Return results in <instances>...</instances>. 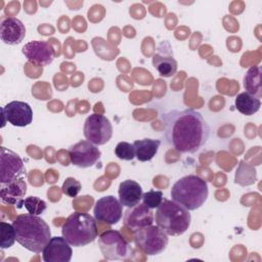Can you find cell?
I'll use <instances>...</instances> for the list:
<instances>
[{"label": "cell", "instance_id": "cell-1", "mask_svg": "<svg viewBox=\"0 0 262 262\" xmlns=\"http://www.w3.org/2000/svg\"><path fill=\"white\" fill-rule=\"evenodd\" d=\"M166 143L181 154H194L210 137V128L198 111L172 110L162 115Z\"/></svg>", "mask_w": 262, "mask_h": 262}, {"label": "cell", "instance_id": "cell-2", "mask_svg": "<svg viewBox=\"0 0 262 262\" xmlns=\"http://www.w3.org/2000/svg\"><path fill=\"white\" fill-rule=\"evenodd\" d=\"M16 242L30 252L39 254L51 238L49 225L38 215L20 214L12 222Z\"/></svg>", "mask_w": 262, "mask_h": 262}, {"label": "cell", "instance_id": "cell-3", "mask_svg": "<svg viewBox=\"0 0 262 262\" xmlns=\"http://www.w3.org/2000/svg\"><path fill=\"white\" fill-rule=\"evenodd\" d=\"M171 198L188 211L201 208L208 199L207 182L200 176L190 174L178 179L171 188Z\"/></svg>", "mask_w": 262, "mask_h": 262}, {"label": "cell", "instance_id": "cell-4", "mask_svg": "<svg viewBox=\"0 0 262 262\" xmlns=\"http://www.w3.org/2000/svg\"><path fill=\"white\" fill-rule=\"evenodd\" d=\"M156 223L168 235H181L189 227L191 216L187 209L173 200L163 199L157 208L155 215Z\"/></svg>", "mask_w": 262, "mask_h": 262}, {"label": "cell", "instance_id": "cell-5", "mask_svg": "<svg viewBox=\"0 0 262 262\" xmlns=\"http://www.w3.org/2000/svg\"><path fill=\"white\" fill-rule=\"evenodd\" d=\"M61 234L73 247L87 246L98 235L96 220L87 213L74 212L62 224Z\"/></svg>", "mask_w": 262, "mask_h": 262}, {"label": "cell", "instance_id": "cell-6", "mask_svg": "<svg viewBox=\"0 0 262 262\" xmlns=\"http://www.w3.org/2000/svg\"><path fill=\"white\" fill-rule=\"evenodd\" d=\"M136 247L148 256L164 252L168 246V234L158 225H149L134 232Z\"/></svg>", "mask_w": 262, "mask_h": 262}, {"label": "cell", "instance_id": "cell-7", "mask_svg": "<svg viewBox=\"0 0 262 262\" xmlns=\"http://www.w3.org/2000/svg\"><path fill=\"white\" fill-rule=\"evenodd\" d=\"M98 248L106 260H127L132 253L129 243L119 230L108 229L98 236Z\"/></svg>", "mask_w": 262, "mask_h": 262}, {"label": "cell", "instance_id": "cell-8", "mask_svg": "<svg viewBox=\"0 0 262 262\" xmlns=\"http://www.w3.org/2000/svg\"><path fill=\"white\" fill-rule=\"evenodd\" d=\"M83 131L88 141L95 145H103L112 138L113 126L103 115L92 114L85 120Z\"/></svg>", "mask_w": 262, "mask_h": 262}, {"label": "cell", "instance_id": "cell-9", "mask_svg": "<svg viewBox=\"0 0 262 262\" xmlns=\"http://www.w3.org/2000/svg\"><path fill=\"white\" fill-rule=\"evenodd\" d=\"M26 168L20 157L4 146L0 147V183L26 176Z\"/></svg>", "mask_w": 262, "mask_h": 262}, {"label": "cell", "instance_id": "cell-10", "mask_svg": "<svg viewBox=\"0 0 262 262\" xmlns=\"http://www.w3.org/2000/svg\"><path fill=\"white\" fill-rule=\"evenodd\" d=\"M93 213L96 221L108 225L117 224L123 216V205L114 195H105L95 202Z\"/></svg>", "mask_w": 262, "mask_h": 262}, {"label": "cell", "instance_id": "cell-11", "mask_svg": "<svg viewBox=\"0 0 262 262\" xmlns=\"http://www.w3.org/2000/svg\"><path fill=\"white\" fill-rule=\"evenodd\" d=\"M2 125L9 123L15 127H26L33 121V111L29 103L19 100H13L1 107Z\"/></svg>", "mask_w": 262, "mask_h": 262}, {"label": "cell", "instance_id": "cell-12", "mask_svg": "<svg viewBox=\"0 0 262 262\" xmlns=\"http://www.w3.org/2000/svg\"><path fill=\"white\" fill-rule=\"evenodd\" d=\"M71 163L79 168H89L96 164L100 159L101 151L99 148L88 140H81L69 149Z\"/></svg>", "mask_w": 262, "mask_h": 262}, {"label": "cell", "instance_id": "cell-13", "mask_svg": "<svg viewBox=\"0 0 262 262\" xmlns=\"http://www.w3.org/2000/svg\"><path fill=\"white\" fill-rule=\"evenodd\" d=\"M21 52L28 61L38 67L49 66L55 57L54 49L46 41H30L24 45Z\"/></svg>", "mask_w": 262, "mask_h": 262}, {"label": "cell", "instance_id": "cell-14", "mask_svg": "<svg viewBox=\"0 0 262 262\" xmlns=\"http://www.w3.org/2000/svg\"><path fill=\"white\" fill-rule=\"evenodd\" d=\"M154 220L155 216L151 209H149L143 203H138L135 206L129 207L125 211L123 217L124 226L133 232L151 225L154 223Z\"/></svg>", "mask_w": 262, "mask_h": 262}, {"label": "cell", "instance_id": "cell-15", "mask_svg": "<svg viewBox=\"0 0 262 262\" xmlns=\"http://www.w3.org/2000/svg\"><path fill=\"white\" fill-rule=\"evenodd\" d=\"M73 256L71 245L63 236H53L42 251L45 262H70Z\"/></svg>", "mask_w": 262, "mask_h": 262}, {"label": "cell", "instance_id": "cell-16", "mask_svg": "<svg viewBox=\"0 0 262 262\" xmlns=\"http://www.w3.org/2000/svg\"><path fill=\"white\" fill-rule=\"evenodd\" d=\"M0 198L3 203L16 206L17 209L24 207L25 195L27 193V183L23 177L9 182L0 183Z\"/></svg>", "mask_w": 262, "mask_h": 262}, {"label": "cell", "instance_id": "cell-17", "mask_svg": "<svg viewBox=\"0 0 262 262\" xmlns=\"http://www.w3.org/2000/svg\"><path fill=\"white\" fill-rule=\"evenodd\" d=\"M26 36V28L21 20L14 16H2L0 20V37L7 45L19 44Z\"/></svg>", "mask_w": 262, "mask_h": 262}, {"label": "cell", "instance_id": "cell-18", "mask_svg": "<svg viewBox=\"0 0 262 262\" xmlns=\"http://www.w3.org/2000/svg\"><path fill=\"white\" fill-rule=\"evenodd\" d=\"M118 193L120 203L123 206L129 208L140 203L143 192L138 182L131 179H127L120 183Z\"/></svg>", "mask_w": 262, "mask_h": 262}, {"label": "cell", "instance_id": "cell-19", "mask_svg": "<svg viewBox=\"0 0 262 262\" xmlns=\"http://www.w3.org/2000/svg\"><path fill=\"white\" fill-rule=\"evenodd\" d=\"M161 141L159 139L143 138L135 140L133 145L135 147V158L140 162L150 161L158 152Z\"/></svg>", "mask_w": 262, "mask_h": 262}, {"label": "cell", "instance_id": "cell-20", "mask_svg": "<svg viewBox=\"0 0 262 262\" xmlns=\"http://www.w3.org/2000/svg\"><path fill=\"white\" fill-rule=\"evenodd\" d=\"M244 88L246 92L251 95L261 98L262 96V88H261V68L259 66L251 67L246 75L244 76Z\"/></svg>", "mask_w": 262, "mask_h": 262}, {"label": "cell", "instance_id": "cell-21", "mask_svg": "<svg viewBox=\"0 0 262 262\" xmlns=\"http://www.w3.org/2000/svg\"><path fill=\"white\" fill-rule=\"evenodd\" d=\"M152 66L158 71L159 75L164 78L173 77L177 72V61L171 55H163L156 53L152 56Z\"/></svg>", "mask_w": 262, "mask_h": 262}, {"label": "cell", "instance_id": "cell-22", "mask_svg": "<svg viewBox=\"0 0 262 262\" xmlns=\"http://www.w3.org/2000/svg\"><path fill=\"white\" fill-rule=\"evenodd\" d=\"M234 105L241 114L245 116H252L259 111L261 106V100L245 91L235 97Z\"/></svg>", "mask_w": 262, "mask_h": 262}, {"label": "cell", "instance_id": "cell-23", "mask_svg": "<svg viewBox=\"0 0 262 262\" xmlns=\"http://www.w3.org/2000/svg\"><path fill=\"white\" fill-rule=\"evenodd\" d=\"M256 180V170L253 166L241 161L235 173V182L245 186L253 184Z\"/></svg>", "mask_w": 262, "mask_h": 262}, {"label": "cell", "instance_id": "cell-24", "mask_svg": "<svg viewBox=\"0 0 262 262\" xmlns=\"http://www.w3.org/2000/svg\"><path fill=\"white\" fill-rule=\"evenodd\" d=\"M16 241L15 229L12 224L1 221L0 222V247L2 250L8 249L14 245Z\"/></svg>", "mask_w": 262, "mask_h": 262}, {"label": "cell", "instance_id": "cell-25", "mask_svg": "<svg viewBox=\"0 0 262 262\" xmlns=\"http://www.w3.org/2000/svg\"><path fill=\"white\" fill-rule=\"evenodd\" d=\"M24 207L30 214L40 215L46 210L47 205L43 200L38 196H28L25 199Z\"/></svg>", "mask_w": 262, "mask_h": 262}, {"label": "cell", "instance_id": "cell-26", "mask_svg": "<svg viewBox=\"0 0 262 262\" xmlns=\"http://www.w3.org/2000/svg\"><path fill=\"white\" fill-rule=\"evenodd\" d=\"M115 155L120 160L131 161L135 158V147L127 141H121L115 147Z\"/></svg>", "mask_w": 262, "mask_h": 262}, {"label": "cell", "instance_id": "cell-27", "mask_svg": "<svg viewBox=\"0 0 262 262\" xmlns=\"http://www.w3.org/2000/svg\"><path fill=\"white\" fill-rule=\"evenodd\" d=\"M142 203L149 209H156L163 201V192L161 190L150 189L142 193Z\"/></svg>", "mask_w": 262, "mask_h": 262}, {"label": "cell", "instance_id": "cell-28", "mask_svg": "<svg viewBox=\"0 0 262 262\" xmlns=\"http://www.w3.org/2000/svg\"><path fill=\"white\" fill-rule=\"evenodd\" d=\"M81 183L74 177H68L62 183L61 191L63 194L70 198H75L81 191Z\"/></svg>", "mask_w": 262, "mask_h": 262}]
</instances>
